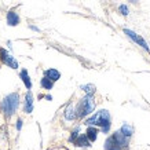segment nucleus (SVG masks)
Wrapping results in <instances>:
<instances>
[{
    "label": "nucleus",
    "instance_id": "nucleus-1",
    "mask_svg": "<svg viewBox=\"0 0 150 150\" xmlns=\"http://www.w3.org/2000/svg\"><path fill=\"white\" fill-rule=\"evenodd\" d=\"M88 125H100L105 132L109 131L110 128V114L108 110H99L96 114L87 120Z\"/></svg>",
    "mask_w": 150,
    "mask_h": 150
},
{
    "label": "nucleus",
    "instance_id": "nucleus-2",
    "mask_svg": "<svg viewBox=\"0 0 150 150\" xmlns=\"http://www.w3.org/2000/svg\"><path fill=\"white\" fill-rule=\"evenodd\" d=\"M18 105H19V95L17 92H13V94L7 95L4 99H3V102H1V109H3L6 116L10 117V116H13V114L15 113Z\"/></svg>",
    "mask_w": 150,
    "mask_h": 150
},
{
    "label": "nucleus",
    "instance_id": "nucleus-3",
    "mask_svg": "<svg viewBox=\"0 0 150 150\" xmlns=\"http://www.w3.org/2000/svg\"><path fill=\"white\" fill-rule=\"evenodd\" d=\"M128 145V138L124 137L121 132H116L113 137H110L106 143H105V149L106 150H121L123 147Z\"/></svg>",
    "mask_w": 150,
    "mask_h": 150
},
{
    "label": "nucleus",
    "instance_id": "nucleus-4",
    "mask_svg": "<svg viewBox=\"0 0 150 150\" xmlns=\"http://www.w3.org/2000/svg\"><path fill=\"white\" fill-rule=\"evenodd\" d=\"M95 109V102L91 95H87L86 98H83L80 100V103L77 106V112H76V117H86L87 114H90Z\"/></svg>",
    "mask_w": 150,
    "mask_h": 150
},
{
    "label": "nucleus",
    "instance_id": "nucleus-5",
    "mask_svg": "<svg viewBox=\"0 0 150 150\" xmlns=\"http://www.w3.org/2000/svg\"><path fill=\"white\" fill-rule=\"evenodd\" d=\"M124 33H125V35H127V36L129 37V39H132V40L135 41V43H138L139 46L143 47L145 50L149 51V46L146 44V41L143 40V39H142V37L139 36V35H137L135 32H132V30H129V29H124Z\"/></svg>",
    "mask_w": 150,
    "mask_h": 150
},
{
    "label": "nucleus",
    "instance_id": "nucleus-6",
    "mask_svg": "<svg viewBox=\"0 0 150 150\" xmlns=\"http://www.w3.org/2000/svg\"><path fill=\"white\" fill-rule=\"evenodd\" d=\"M0 58H1V61H3L4 64H7L8 66H11L13 69L18 68V62H17V61H15V59H14L13 57L8 54V52H6L4 50L0 51Z\"/></svg>",
    "mask_w": 150,
    "mask_h": 150
},
{
    "label": "nucleus",
    "instance_id": "nucleus-7",
    "mask_svg": "<svg viewBox=\"0 0 150 150\" xmlns=\"http://www.w3.org/2000/svg\"><path fill=\"white\" fill-rule=\"evenodd\" d=\"M7 23H8L10 26H17L19 23V17L15 11H10L7 14Z\"/></svg>",
    "mask_w": 150,
    "mask_h": 150
},
{
    "label": "nucleus",
    "instance_id": "nucleus-8",
    "mask_svg": "<svg viewBox=\"0 0 150 150\" xmlns=\"http://www.w3.org/2000/svg\"><path fill=\"white\" fill-rule=\"evenodd\" d=\"M33 110V95L32 92H28L25 96V112L26 113H32Z\"/></svg>",
    "mask_w": 150,
    "mask_h": 150
},
{
    "label": "nucleus",
    "instance_id": "nucleus-9",
    "mask_svg": "<svg viewBox=\"0 0 150 150\" xmlns=\"http://www.w3.org/2000/svg\"><path fill=\"white\" fill-rule=\"evenodd\" d=\"M46 77L50 79L51 81H57L61 77V73L58 70H55V69H48V70H46Z\"/></svg>",
    "mask_w": 150,
    "mask_h": 150
},
{
    "label": "nucleus",
    "instance_id": "nucleus-10",
    "mask_svg": "<svg viewBox=\"0 0 150 150\" xmlns=\"http://www.w3.org/2000/svg\"><path fill=\"white\" fill-rule=\"evenodd\" d=\"M21 79H22L25 87H26L28 90H30V88H32V81H30V77H29V74H28V70L23 69L22 72H21Z\"/></svg>",
    "mask_w": 150,
    "mask_h": 150
},
{
    "label": "nucleus",
    "instance_id": "nucleus-11",
    "mask_svg": "<svg viewBox=\"0 0 150 150\" xmlns=\"http://www.w3.org/2000/svg\"><path fill=\"white\" fill-rule=\"evenodd\" d=\"M96 134H98V129H96V128L90 127L88 129H87V135H86V137L88 138V141H90V142H94L96 139Z\"/></svg>",
    "mask_w": 150,
    "mask_h": 150
},
{
    "label": "nucleus",
    "instance_id": "nucleus-12",
    "mask_svg": "<svg viewBox=\"0 0 150 150\" xmlns=\"http://www.w3.org/2000/svg\"><path fill=\"white\" fill-rule=\"evenodd\" d=\"M74 143L77 146H90V141H88V138L86 135H80L77 141H74Z\"/></svg>",
    "mask_w": 150,
    "mask_h": 150
},
{
    "label": "nucleus",
    "instance_id": "nucleus-13",
    "mask_svg": "<svg viewBox=\"0 0 150 150\" xmlns=\"http://www.w3.org/2000/svg\"><path fill=\"white\" fill-rule=\"evenodd\" d=\"M65 117L68 118V120H73V118H76V113H74V109H73L72 105H69L68 108H66V112H65Z\"/></svg>",
    "mask_w": 150,
    "mask_h": 150
},
{
    "label": "nucleus",
    "instance_id": "nucleus-14",
    "mask_svg": "<svg viewBox=\"0 0 150 150\" xmlns=\"http://www.w3.org/2000/svg\"><path fill=\"white\" fill-rule=\"evenodd\" d=\"M52 86H54V81H51L50 79H47V77L41 79V87H43V88H46V90H51Z\"/></svg>",
    "mask_w": 150,
    "mask_h": 150
},
{
    "label": "nucleus",
    "instance_id": "nucleus-15",
    "mask_svg": "<svg viewBox=\"0 0 150 150\" xmlns=\"http://www.w3.org/2000/svg\"><path fill=\"white\" fill-rule=\"evenodd\" d=\"M121 134H123L124 137H127V138H129L131 137V134H132V127L131 125H127V124H124L123 125V128H121Z\"/></svg>",
    "mask_w": 150,
    "mask_h": 150
},
{
    "label": "nucleus",
    "instance_id": "nucleus-16",
    "mask_svg": "<svg viewBox=\"0 0 150 150\" xmlns=\"http://www.w3.org/2000/svg\"><path fill=\"white\" fill-rule=\"evenodd\" d=\"M81 88L87 92V95H92V94H94V91H95V87L92 86V84H88V86H83Z\"/></svg>",
    "mask_w": 150,
    "mask_h": 150
},
{
    "label": "nucleus",
    "instance_id": "nucleus-17",
    "mask_svg": "<svg viewBox=\"0 0 150 150\" xmlns=\"http://www.w3.org/2000/svg\"><path fill=\"white\" fill-rule=\"evenodd\" d=\"M120 11H121V14H124V15H127L128 14V8L125 7V6H120Z\"/></svg>",
    "mask_w": 150,
    "mask_h": 150
},
{
    "label": "nucleus",
    "instance_id": "nucleus-18",
    "mask_svg": "<svg viewBox=\"0 0 150 150\" xmlns=\"http://www.w3.org/2000/svg\"><path fill=\"white\" fill-rule=\"evenodd\" d=\"M22 121H21V120H18V124H17V128H18V129H21V125H22Z\"/></svg>",
    "mask_w": 150,
    "mask_h": 150
},
{
    "label": "nucleus",
    "instance_id": "nucleus-19",
    "mask_svg": "<svg viewBox=\"0 0 150 150\" xmlns=\"http://www.w3.org/2000/svg\"><path fill=\"white\" fill-rule=\"evenodd\" d=\"M129 1H131V3H137L138 0H129Z\"/></svg>",
    "mask_w": 150,
    "mask_h": 150
},
{
    "label": "nucleus",
    "instance_id": "nucleus-20",
    "mask_svg": "<svg viewBox=\"0 0 150 150\" xmlns=\"http://www.w3.org/2000/svg\"><path fill=\"white\" fill-rule=\"evenodd\" d=\"M61 150H65V149H61Z\"/></svg>",
    "mask_w": 150,
    "mask_h": 150
}]
</instances>
